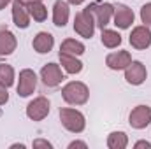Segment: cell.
I'll list each match as a JSON object with an SVG mask.
<instances>
[{
  "mask_svg": "<svg viewBox=\"0 0 151 149\" xmlns=\"http://www.w3.org/2000/svg\"><path fill=\"white\" fill-rule=\"evenodd\" d=\"M100 42H102V46L107 47V49H116V47L121 46L123 39L119 35V32L111 30V28H104L102 34H100Z\"/></svg>",
  "mask_w": 151,
  "mask_h": 149,
  "instance_id": "cell-19",
  "label": "cell"
},
{
  "mask_svg": "<svg viewBox=\"0 0 151 149\" xmlns=\"http://www.w3.org/2000/svg\"><path fill=\"white\" fill-rule=\"evenodd\" d=\"M9 102V91L4 84H0V105H5Z\"/></svg>",
  "mask_w": 151,
  "mask_h": 149,
  "instance_id": "cell-25",
  "label": "cell"
},
{
  "mask_svg": "<svg viewBox=\"0 0 151 149\" xmlns=\"http://www.w3.org/2000/svg\"><path fill=\"white\" fill-rule=\"evenodd\" d=\"M69 149H74V148H83V149H86L88 148V144L84 142V140H72L69 146H67Z\"/></svg>",
  "mask_w": 151,
  "mask_h": 149,
  "instance_id": "cell-26",
  "label": "cell"
},
{
  "mask_svg": "<svg viewBox=\"0 0 151 149\" xmlns=\"http://www.w3.org/2000/svg\"><path fill=\"white\" fill-rule=\"evenodd\" d=\"M9 4H12V0H0V11H2V9H5Z\"/></svg>",
  "mask_w": 151,
  "mask_h": 149,
  "instance_id": "cell-28",
  "label": "cell"
},
{
  "mask_svg": "<svg viewBox=\"0 0 151 149\" xmlns=\"http://www.w3.org/2000/svg\"><path fill=\"white\" fill-rule=\"evenodd\" d=\"M18 47V39L16 35L7 30V28H0V56H9L16 51Z\"/></svg>",
  "mask_w": 151,
  "mask_h": 149,
  "instance_id": "cell-16",
  "label": "cell"
},
{
  "mask_svg": "<svg viewBox=\"0 0 151 149\" xmlns=\"http://www.w3.org/2000/svg\"><path fill=\"white\" fill-rule=\"evenodd\" d=\"M62 98L69 105H84L90 100V88L81 81H70L62 88Z\"/></svg>",
  "mask_w": 151,
  "mask_h": 149,
  "instance_id": "cell-1",
  "label": "cell"
},
{
  "mask_svg": "<svg viewBox=\"0 0 151 149\" xmlns=\"http://www.w3.org/2000/svg\"><path fill=\"white\" fill-rule=\"evenodd\" d=\"M128 146V135L125 132H111L107 135V148L109 149H125Z\"/></svg>",
  "mask_w": 151,
  "mask_h": 149,
  "instance_id": "cell-21",
  "label": "cell"
},
{
  "mask_svg": "<svg viewBox=\"0 0 151 149\" xmlns=\"http://www.w3.org/2000/svg\"><path fill=\"white\" fill-rule=\"evenodd\" d=\"M16 81V72L11 65L7 63H0V84H4L5 88H11Z\"/></svg>",
  "mask_w": 151,
  "mask_h": 149,
  "instance_id": "cell-22",
  "label": "cell"
},
{
  "mask_svg": "<svg viewBox=\"0 0 151 149\" xmlns=\"http://www.w3.org/2000/svg\"><path fill=\"white\" fill-rule=\"evenodd\" d=\"M58 60H60V65L63 69V72L70 75L81 74L83 72V62L74 56V54H67V53H58Z\"/></svg>",
  "mask_w": 151,
  "mask_h": 149,
  "instance_id": "cell-15",
  "label": "cell"
},
{
  "mask_svg": "<svg viewBox=\"0 0 151 149\" xmlns=\"http://www.w3.org/2000/svg\"><path fill=\"white\" fill-rule=\"evenodd\" d=\"M93 19H95V27L104 30L107 28V25L113 21V14H114V4H109V2H104V4H90L88 5Z\"/></svg>",
  "mask_w": 151,
  "mask_h": 149,
  "instance_id": "cell-4",
  "label": "cell"
},
{
  "mask_svg": "<svg viewBox=\"0 0 151 149\" xmlns=\"http://www.w3.org/2000/svg\"><path fill=\"white\" fill-rule=\"evenodd\" d=\"M60 53H67V54H74V56H81L86 53V46L77 40V39H65L60 44Z\"/></svg>",
  "mask_w": 151,
  "mask_h": 149,
  "instance_id": "cell-18",
  "label": "cell"
},
{
  "mask_svg": "<svg viewBox=\"0 0 151 149\" xmlns=\"http://www.w3.org/2000/svg\"><path fill=\"white\" fill-rule=\"evenodd\" d=\"M11 148H21V149H23V148H25V144H12Z\"/></svg>",
  "mask_w": 151,
  "mask_h": 149,
  "instance_id": "cell-30",
  "label": "cell"
},
{
  "mask_svg": "<svg viewBox=\"0 0 151 149\" xmlns=\"http://www.w3.org/2000/svg\"><path fill=\"white\" fill-rule=\"evenodd\" d=\"M141 21H142V25L151 28V2L144 4L141 7Z\"/></svg>",
  "mask_w": 151,
  "mask_h": 149,
  "instance_id": "cell-23",
  "label": "cell"
},
{
  "mask_svg": "<svg viewBox=\"0 0 151 149\" xmlns=\"http://www.w3.org/2000/svg\"><path fill=\"white\" fill-rule=\"evenodd\" d=\"M65 79L63 75V69L58 65V63H46L42 69H40V81L44 86L47 88H56L62 84V81Z\"/></svg>",
  "mask_w": 151,
  "mask_h": 149,
  "instance_id": "cell-6",
  "label": "cell"
},
{
  "mask_svg": "<svg viewBox=\"0 0 151 149\" xmlns=\"http://www.w3.org/2000/svg\"><path fill=\"white\" fill-rule=\"evenodd\" d=\"M51 109V102L46 98V97H37L34 98L28 105H27V117L32 119V121H42L47 117Z\"/></svg>",
  "mask_w": 151,
  "mask_h": 149,
  "instance_id": "cell-9",
  "label": "cell"
},
{
  "mask_svg": "<svg viewBox=\"0 0 151 149\" xmlns=\"http://www.w3.org/2000/svg\"><path fill=\"white\" fill-rule=\"evenodd\" d=\"M32 148H46V149H51V148H53V144H51L49 140H44V139H35V140L32 142Z\"/></svg>",
  "mask_w": 151,
  "mask_h": 149,
  "instance_id": "cell-24",
  "label": "cell"
},
{
  "mask_svg": "<svg viewBox=\"0 0 151 149\" xmlns=\"http://www.w3.org/2000/svg\"><path fill=\"white\" fill-rule=\"evenodd\" d=\"M135 19L134 11L127 4H114V14H113V25L119 30H128Z\"/></svg>",
  "mask_w": 151,
  "mask_h": 149,
  "instance_id": "cell-7",
  "label": "cell"
},
{
  "mask_svg": "<svg viewBox=\"0 0 151 149\" xmlns=\"http://www.w3.org/2000/svg\"><path fill=\"white\" fill-rule=\"evenodd\" d=\"M128 123L134 130H144L151 123V107L150 105H137L128 114Z\"/></svg>",
  "mask_w": 151,
  "mask_h": 149,
  "instance_id": "cell-11",
  "label": "cell"
},
{
  "mask_svg": "<svg viewBox=\"0 0 151 149\" xmlns=\"http://www.w3.org/2000/svg\"><path fill=\"white\" fill-rule=\"evenodd\" d=\"M132 62V54L125 49H119V51H113L106 56V65L107 69L111 70H125Z\"/></svg>",
  "mask_w": 151,
  "mask_h": 149,
  "instance_id": "cell-13",
  "label": "cell"
},
{
  "mask_svg": "<svg viewBox=\"0 0 151 149\" xmlns=\"http://www.w3.org/2000/svg\"><path fill=\"white\" fill-rule=\"evenodd\" d=\"M21 2H25V4H32V2H42V0H21Z\"/></svg>",
  "mask_w": 151,
  "mask_h": 149,
  "instance_id": "cell-31",
  "label": "cell"
},
{
  "mask_svg": "<svg viewBox=\"0 0 151 149\" xmlns=\"http://www.w3.org/2000/svg\"><path fill=\"white\" fill-rule=\"evenodd\" d=\"M134 148H135V149H141V148H151V142H150V140H137V142L134 144Z\"/></svg>",
  "mask_w": 151,
  "mask_h": 149,
  "instance_id": "cell-27",
  "label": "cell"
},
{
  "mask_svg": "<svg viewBox=\"0 0 151 149\" xmlns=\"http://www.w3.org/2000/svg\"><path fill=\"white\" fill-rule=\"evenodd\" d=\"M69 18H70L69 2H65V0H56L55 5H53V25L58 27V28H63V27L69 23Z\"/></svg>",
  "mask_w": 151,
  "mask_h": 149,
  "instance_id": "cell-14",
  "label": "cell"
},
{
  "mask_svg": "<svg viewBox=\"0 0 151 149\" xmlns=\"http://www.w3.org/2000/svg\"><path fill=\"white\" fill-rule=\"evenodd\" d=\"M55 46V37L49 32H39L32 40V47L39 54H47Z\"/></svg>",
  "mask_w": 151,
  "mask_h": 149,
  "instance_id": "cell-17",
  "label": "cell"
},
{
  "mask_svg": "<svg viewBox=\"0 0 151 149\" xmlns=\"http://www.w3.org/2000/svg\"><path fill=\"white\" fill-rule=\"evenodd\" d=\"M95 19L90 12L88 7H84L83 11H79L74 18V32L83 39H91L95 34Z\"/></svg>",
  "mask_w": 151,
  "mask_h": 149,
  "instance_id": "cell-3",
  "label": "cell"
},
{
  "mask_svg": "<svg viewBox=\"0 0 151 149\" xmlns=\"http://www.w3.org/2000/svg\"><path fill=\"white\" fill-rule=\"evenodd\" d=\"M28 7V14L34 21L37 23H42L47 19V7L42 4V2H32V4H27Z\"/></svg>",
  "mask_w": 151,
  "mask_h": 149,
  "instance_id": "cell-20",
  "label": "cell"
},
{
  "mask_svg": "<svg viewBox=\"0 0 151 149\" xmlns=\"http://www.w3.org/2000/svg\"><path fill=\"white\" fill-rule=\"evenodd\" d=\"M58 114H60V123L67 132H70V133H83L84 132L86 117L81 111L72 109V107H63V109H60Z\"/></svg>",
  "mask_w": 151,
  "mask_h": 149,
  "instance_id": "cell-2",
  "label": "cell"
},
{
  "mask_svg": "<svg viewBox=\"0 0 151 149\" xmlns=\"http://www.w3.org/2000/svg\"><path fill=\"white\" fill-rule=\"evenodd\" d=\"M35 88H37V74H35L32 69H23V70H19L18 84H16L18 97L27 98V97L34 95Z\"/></svg>",
  "mask_w": 151,
  "mask_h": 149,
  "instance_id": "cell-5",
  "label": "cell"
},
{
  "mask_svg": "<svg viewBox=\"0 0 151 149\" xmlns=\"http://www.w3.org/2000/svg\"><path fill=\"white\" fill-rule=\"evenodd\" d=\"M148 79V70L146 65L139 60H132L130 65L125 69V81L132 86H141Z\"/></svg>",
  "mask_w": 151,
  "mask_h": 149,
  "instance_id": "cell-8",
  "label": "cell"
},
{
  "mask_svg": "<svg viewBox=\"0 0 151 149\" xmlns=\"http://www.w3.org/2000/svg\"><path fill=\"white\" fill-rule=\"evenodd\" d=\"M128 42L134 49L137 51H144L151 46V30L150 27L146 25H139V27H134L132 32H130V37Z\"/></svg>",
  "mask_w": 151,
  "mask_h": 149,
  "instance_id": "cell-10",
  "label": "cell"
},
{
  "mask_svg": "<svg viewBox=\"0 0 151 149\" xmlns=\"http://www.w3.org/2000/svg\"><path fill=\"white\" fill-rule=\"evenodd\" d=\"M30 14H28V7L25 2L21 0H12V23L21 28V30H27L30 27Z\"/></svg>",
  "mask_w": 151,
  "mask_h": 149,
  "instance_id": "cell-12",
  "label": "cell"
},
{
  "mask_svg": "<svg viewBox=\"0 0 151 149\" xmlns=\"http://www.w3.org/2000/svg\"><path fill=\"white\" fill-rule=\"evenodd\" d=\"M67 2H69L70 5H81V4H83V2H86V0H67Z\"/></svg>",
  "mask_w": 151,
  "mask_h": 149,
  "instance_id": "cell-29",
  "label": "cell"
}]
</instances>
